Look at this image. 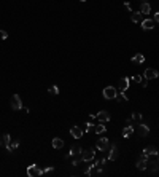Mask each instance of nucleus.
Wrapping results in <instances>:
<instances>
[{
	"label": "nucleus",
	"instance_id": "obj_1",
	"mask_svg": "<svg viewBox=\"0 0 159 177\" xmlns=\"http://www.w3.org/2000/svg\"><path fill=\"white\" fill-rule=\"evenodd\" d=\"M10 105H11L13 110H21L22 108V101L19 97V94H13L11 99H10Z\"/></svg>",
	"mask_w": 159,
	"mask_h": 177
},
{
	"label": "nucleus",
	"instance_id": "obj_2",
	"mask_svg": "<svg viewBox=\"0 0 159 177\" xmlns=\"http://www.w3.org/2000/svg\"><path fill=\"white\" fill-rule=\"evenodd\" d=\"M103 97L105 99H116V94H118V90L115 86H107L105 90L102 91Z\"/></svg>",
	"mask_w": 159,
	"mask_h": 177
},
{
	"label": "nucleus",
	"instance_id": "obj_3",
	"mask_svg": "<svg viewBox=\"0 0 159 177\" xmlns=\"http://www.w3.org/2000/svg\"><path fill=\"white\" fill-rule=\"evenodd\" d=\"M27 176L29 177H38V176H43V169H40L37 164H30L27 168Z\"/></svg>",
	"mask_w": 159,
	"mask_h": 177
},
{
	"label": "nucleus",
	"instance_id": "obj_4",
	"mask_svg": "<svg viewBox=\"0 0 159 177\" xmlns=\"http://www.w3.org/2000/svg\"><path fill=\"white\" fill-rule=\"evenodd\" d=\"M110 147H111V145H110V141H108L107 137L99 139V141H97V144H96V148H97V150H100V152H107Z\"/></svg>",
	"mask_w": 159,
	"mask_h": 177
},
{
	"label": "nucleus",
	"instance_id": "obj_5",
	"mask_svg": "<svg viewBox=\"0 0 159 177\" xmlns=\"http://www.w3.org/2000/svg\"><path fill=\"white\" fill-rule=\"evenodd\" d=\"M94 156H96V150L94 148H89V150H84L83 155H81V161H92Z\"/></svg>",
	"mask_w": 159,
	"mask_h": 177
},
{
	"label": "nucleus",
	"instance_id": "obj_6",
	"mask_svg": "<svg viewBox=\"0 0 159 177\" xmlns=\"http://www.w3.org/2000/svg\"><path fill=\"white\" fill-rule=\"evenodd\" d=\"M81 155H83V148L78 147V145H73V147L70 148L69 156H73V158H76V160H81Z\"/></svg>",
	"mask_w": 159,
	"mask_h": 177
},
{
	"label": "nucleus",
	"instance_id": "obj_7",
	"mask_svg": "<svg viewBox=\"0 0 159 177\" xmlns=\"http://www.w3.org/2000/svg\"><path fill=\"white\" fill-rule=\"evenodd\" d=\"M143 77H147L148 80H154V78H158V77H159V72H158L156 69H151V67H148V69L145 70Z\"/></svg>",
	"mask_w": 159,
	"mask_h": 177
},
{
	"label": "nucleus",
	"instance_id": "obj_8",
	"mask_svg": "<svg viewBox=\"0 0 159 177\" xmlns=\"http://www.w3.org/2000/svg\"><path fill=\"white\" fill-rule=\"evenodd\" d=\"M154 19H143V21L140 22V26H142V29L143 30H151V29H154Z\"/></svg>",
	"mask_w": 159,
	"mask_h": 177
},
{
	"label": "nucleus",
	"instance_id": "obj_9",
	"mask_svg": "<svg viewBox=\"0 0 159 177\" xmlns=\"http://www.w3.org/2000/svg\"><path fill=\"white\" fill-rule=\"evenodd\" d=\"M70 134H72V137L80 139V137H83L84 131H83V129H81L80 126H72V128H70Z\"/></svg>",
	"mask_w": 159,
	"mask_h": 177
},
{
	"label": "nucleus",
	"instance_id": "obj_10",
	"mask_svg": "<svg viewBox=\"0 0 159 177\" xmlns=\"http://www.w3.org/2000/svg\"><path fill=\"white\" fill-rule=\"evenodd\" d=\"M118 155H119V153H118V147L116 145H111V147L108 148V160H110V161H115V160L118 158Z\"/></svg>",
	"mask_w": 159,
	"mask_h": 177
},
{
	"label": "nucleus",
	"instance_id": "obj_11",
	"mask_svg": "<svg viewBox=\"0 0 159 177\" xmlns=\"http://www.w3.org/2000/svg\"><path fill=\"white\" fill-rule=\"evenodd\" d=\"M96 118H99L100 123H105V121H110V113L107 110H100L99 113L96 115Z\"/></svg>",
	"mask_w": 159,
	"mask_h": 177
},
{
	"label": "nucleus",
	"instance_id": "obj_12",
	"mask_svg": "<svg viewBox=\"0 0 159 177\" xmlns=\"http://www.w3.org/2000/svg\"><path fill=\"white\" fill-rule=\"evenodd\" d=\"M137 132H138V136H142V137H145V136H148L150 134V128L147 126L145 123H140L138 125V129H137Z\"/></svg>",
	"mask_w": 159,
	"mask_h": 177
},
{
	"label": "nucleus",
	"instance_id": "obj_13",
	"mask_svg": "<svg viewBox=\"0 0 159 177\" xmlns=\"http://www.w3.org/2000/svg\"><path fill=\"white\" fill-rule=\"evenodd\" d=\"M10 142H11V137H10V134H2L0 136V147H8Z\"/></svg>",
	"mask_w": 159,
	"mask_h": 177
},
{
	"label": "nucleus",
	"instance_id": "obj_14",
	"mask_svg": "<svg viewBox=\"0 0 159 177\" xmlns=\"http://www.w3.org/2000/svg\"><path fill=\"white\" fill-rule=\"evenodd\" d=\"M131 19H132V22H137V24H140V22L143 21V15H142L140 11H134L132 15H131Z\"/></svg>",
	"mask_w": 159,
	"mask_h": 177
},
{
	"label": "nucleus",
	"instance_id": "obj_15",
	"mask_svg": "<svg viewBox=\"0 0 159 177\" xmlns=\"http://www.w3.org/2000/svg\"><path fill=\"white\" fill-rule=\"evenodd\" d=\"M147 168H148V161L140 156V158H138V161H137V169H138V171H145Z\"/></svg>",
	"mask_w": 159,
	"mask_h": 177
},
{
	"label": "nucleus",
	"instance_id": "obj_16",
	"mask_svg": "<svg viewBox=\"0 0 159 177\" xmlns=\"http://www.w3.org/2000/svg\"><path fill=\"white\" fill-rule=\"evenodd\" d=\"M140 13H142V15H150V13H151V6H150V3H148V2H142Z\"/></svg>",
	"mask_w": 159,
	"mask_h": 177
},
{
	"label": "nucleus",
	"instance_id": "obj_17",
	"mask_svg": "<svg viewBox=\"0 0 159 177\" xmlns=\"http://www.w3.org/2000/svg\"><path fill=\"white\" fill-rule=\"evenodd\" d=\"M51 145H53V148H57V150H59V148L64 147V141L60 137H54L53 142H51Z\"/></svg>",
	"mask_w": 159,
	"mask_h": 177
},
{
	"label": "nucleus",
	"instance_id": "obj_18",
	"mask_svg": "<svg viewBox=\"0 0 159 177\" xmlns=\"http://www.w3.org/2000/svg\"><path fill=\"white\" fill-rule=\"evenodd\" d=\"M132 62H134V64H143V62H145V56H143L142 53H137V54L132 57Z\"/></svg>",
	"mask_w": 159,
	"mask_h": 177
},
{
	"label": "nucleus",
	"instance_id": "obj_19",
	"mask_svg": "<svg viewBox=\"0 0 159 177\" xmlns=\"http://www.w3.org/2000/svg\"><path fill=\"white\" fill-rule=\"evenodd\" d=\"M18 147H19V141H11L10 142V145L6 147V150H8V153H13Z\"/></svg>",
	"mask_w": 159,
	"mask_h": 177
},
{
	"label": "nucleus",
	"instance_id": "obj_20",
	"mask_svg": "<svg viewBox=\"0 0 159 177\" xmlns=\"http://www.w3.org/2000/svg\"><path fill=\"white\" fill-rule=\"evenodd\" d=\"M129 90V78L124 77L123 80H121V85H119V91H126Z\"/></svg>",
	"mask_w": 159,
	"mask_h": 177
},
{
	"label": "nucleus",
	"instance_id": "obj_21",
	"mask_svg": "<svg viewBox=\"0 0 159 177\" xmlns=\"http://www.w3.org/2000/svg\"><path fill=\"white\" fill-rule=\"evenodd\" d=\"M142 153H145V155H148V156H150V155H158L156 147H154V145H150V147H147V148H145V150L142 152Z\"/></svg>",
	"mask_w": 159,
	"mask_h": 177
},
{
	"label": "nucleus",
	"instance_id": "obj_22",
	"mask_svg": "<svg viewBox=\"0 0 159 177\" xmlns=\"http://www.w3.org/2000/svg\"><path fill=\"white\" fill-rule=\"evenodd\" d=\"M105 123H100V125H97V126H94V132L96 134H102V132H105Z\"/></svg>",
	"mask_w": 159,
	"mask_h": 177
},
{
	"label": "nucleus",
	"instance_id": "obj_23",
	"mask_svg": "<svg viewBox=\"0 0 159 177\" xmlns=\"http://www.w3.org/2000/svg\"><path fill=\"white\" fill-rule=\"evenodd\" d=\"M132 132H134V128H132V125H131V126H127V128L123 129V137H129Z\"/></svg>",
	"mask_w": 159,
	"mask_h": 177
},
{
	"label": "nucleus",
	"instance_id": "obj_24",
	"mask_svg": "<svg viewBox=\"0 0 159 177\" xmlns=\"http://www.w3.org/2000/svg\"><path fill=\"white\" fill-rule=\"evenodd\" d=\"M48 93L51 94V96H57V94H59V88H57L56 85H51V86L48 88Z\"/></svg>",
	"mask_w": 159,
	"mask_h": 177
},
{
	"label": "nucleus",
	"instance_id": "obj_25",
	"mask_svg": "<svg viewBox=\"0 0 159 177\" xmlns=\"http://www.w3.org/2000/svg\"><path fill=\"white\" fill-rule=\"evenodd\" d=\"M116 99L119 102H127V96L124 94V91H119V93L116 94Z\"/></svg>",
	"mask_w": 159,
	"mask_h": 177
},
{
	"label": "nucleus",
	"instance_id": "obj_26",
	"mask_svg": "<svg viewBox=\"0 0 159 177\" xmlns=\"http://www.w3.org/2000/svg\"><path fill=\"white\" fill-rule=\"evenodd\" d=\"M131 118H132V120H135V121H138V123H142V115H140V113H137V112L131 115Z\"/></svg>",
	"mask_w": 159,
	"mask_h": 177
},
{
	"label": "nucleus",
	"instance_id": "obj_27",
	"mask_svg": "<svg viewBox=\"0 0 159 177\" xmlns=\"http://www.w3.org/2000/svg\"><path fill=\"white\" fill-rule=\"evenodd\" d=\"M92 128H94V125H92V123H86V128H84V132H89V131H92Z\"/></svg>",
	"mask_w": 159,
	"mask_h": 177
},
{
	"label": "nucleus",
	"instance_id": "obj_28",
	"mask_svg": "<svg viewBox=\"0 0 159 177\" xmlns=\"http://www.w3.org/2000/svg\"><path fill=\"white\" fill-rule=\"evenodd\" d=\"M140 85H142L143 88H147V86H148V78L143 77V78H142V81H140Z\"/></svg>",
	"mask_w": 159,
	"mask_h": 177
},
{
	"label": "nucleus",
	"instance_id": "obj_29",
	"mask_svg": "<svg viewBox=\"0 0 159 177\" xmlns=\"http://www.w3.org/2000/svg\"><path fill=\"white\" fill-rule=\"evenodd\" d=\"M142 78H143L142 75H134V77H132V81H135V83H140Z\"/></svg>",
	"mask_w": 159,
	"mask_h": 177
},
{
	"label": "nucleus",
	"instance_id": "obj_30",
	"mask_svg": "<svg viewBox=\"0 0 159 177\" xmlns=\"http://www.w3.org/2000/svg\"><path fill=\"white\" fill-rule=\"evenodd\" d=\"M0 37H2L3 40L8 38V32H5V30H0Z\"/></svg>",
	"mask_w": 159,
	"mask_h": 177
},
{
	"label": "nucleus",
	"instance_id": "obj_31",
	"mask_svg": "<svg viewBox=\"0 0 159 177\" xmlns=\"http://www.w3.org/2000/svg\"><path fill=\"white\" fill-rule=\"evenodd\" d=\"M54 169L53 168H46V169H43V174H48V172H53Z\"/></svg>",
	"mask_w": 159,
	"mask_h": 177
},
{
	"label": "nucleus",
	"instance_id": "obj_32",
	"mask_svg": "<svg viewBox=\"0 0 159 177\" xmlns=\"http://www.w3.org/2000/svg\"><path fill=\"white\" fill-rule=\"evenodd\" d=\"M154 22H159V11L154 13Z\"/></svg>",
	"mask_w": 159,
	"mask_h": 177
},
{
	"label": "nucleus",
	"instance_id": "obj_33",
	"mask_svg": "<svg viewBox=\"0 0 159 177\" xmlns=\"http://www.w3.org/2000/svg\"><path fill=\"white\" fill-rule=\"evenodd\" d=\"M80 2H86V0H80Z\"/></svg>",
	"mask_w": 159,
	"mask_h": 177
},
{
	"label": "nucleus",
	"instance_id": "obj_34",
	"mask_svg": "<svg viewBox=\"0 0 159 177\" xmlns=\"http://www.w3.org/2000/svg\"><path fill=\"white\" fill-rule=\"evenodd\" d=\"M143 2H147V0H143Z\"/></svg>",
	"mask_w": 159,
	"mask_h": 177
}]
</instances>
